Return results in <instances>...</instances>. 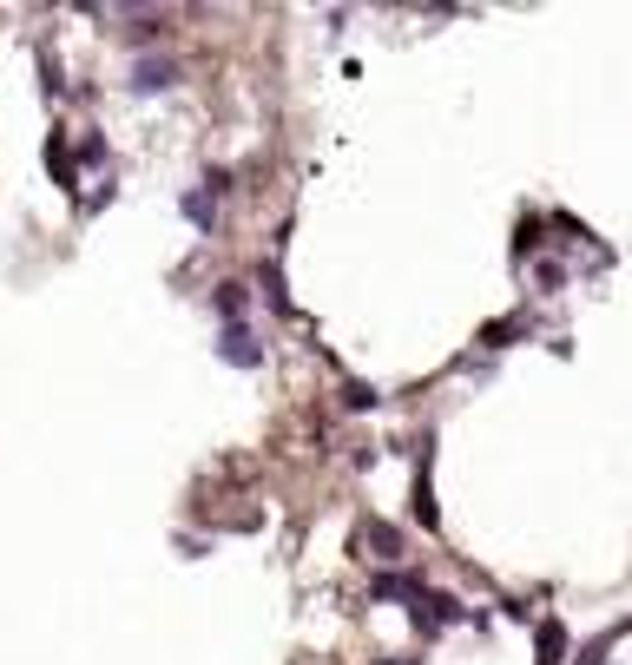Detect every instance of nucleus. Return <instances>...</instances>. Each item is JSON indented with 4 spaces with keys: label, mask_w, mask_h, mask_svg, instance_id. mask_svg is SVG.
I'll list each match as a JSON object with an SVG mask.
<instances>
[{
    "label": "nucleus",
    "mask_w": 632,
    "mask_h": 665,
    "mask_svg": "<svg viewBox=\"0 0 632 665\" xmlns=\"http://www.w3.org/2000/svg\"><path fill=\"white\" fill-rule=\"evenodd\" d=\"M47 172L60 178L66 191H73V159H66V139H60V132H53V139H47Z\"/></svg>",
    "instance_id": "8"
},
{
    "label": "nucleus",
    "mask_w": 632,
    "mask_h": 665,
    "mask_svg": "<svg viewBox=\"0 0 632 665\" xmlns=\"http://www.w3.org/2000/svg\"><path fill=\"white\" fill-rule=\"evenodd\" d=\"M363 547H376V560H395V554H402L395 527H382V521H369V527H363Z\"/></svg>",
    "instance_id": "7"
},
{
    "label": "nucleus",
    "mask_w": 632,
    "mask_h": 665,
    "mask_svg": "<svg viewBox=\"0 0 632 665\" xmlns=\"http://www.w3.org/2000/svg\"><path fill=\"white\" fill-rule=\"evenodd\" d=\"M172 80H178L172 60H139V66H132V93H165Z\"/></svg>",
    "instance_id": "2"
},
{
    "label": "nucleus",
    "mask_w": 632,
    "mask_h": 665,
    "mask_svg": "<svg viewBox=\"0 0 632 665\" xmlns=\"http://www.w3.org/2000/svg\"><path fill=\"white\" fill-rule=\"evenodd\" d=\"M185 218L198 224V231H211V218H218V205H211V191H185Z\"/></svg>",
    "instance_id": "9"
},
{
    "label": "nucleus",
    "mask_w": 632,
    "mask_h": 665,
    "mask_svg": "<svg viewBox=\"0 0 632 665\" xmlns=\"http://www.w3.org/2000/svg\"><path fill=\"white\" fill-rule=\"evenodd\" d=\"M369 593H376V600H415V593H422V580H415V573H376V586H369Z\"/></svg>",
    "instance_id": "5"
},
{
    "label": "nucleus",
    "mask_w": 632,
    "mask_h": 665,
    "mask_svg": "<svg viewBox=\"0 0 632 665\" xmlns=\"http://www.w3.org/2000/svg\"><path fill=\"white\" fill-rule=\"evenodd\" d=\"M343 402H349V409H376V389H363V382H349V389H343Z\"/></svg>",
    "instance_id": "11"
},
{
    "label": "nucleus",
    "mask_w": 632,
    "mask_h": 665,
    "mask_svg": "<svg viewBox=\"0 0 632 665\" xmlns=\"http://www.w3.org/2000/svg\"><path fill=\"white\" fill-rule=\"evenodd\" d=\"M422 619H428V626H455L461 606L448 600V593H415V626H422Z\"/></svg>",
    "instance_id": "3"
},
{
    "label": "nucleus",
    "mask_w": 632,
    "mask_h": 665,
    "mask_svg": "<svg viewBox=\"0 0 632 665\" xmlns=\"http://www.w3.org/2000/svg\"><path fill=\"white\" fill-rule=\"evenodd\" d=\"M560 646H567V633H560V619H547L540 626V665H560Z\"/></svg>",
    "instance_id": "10"
},
{
    "label": "nucleus",
    "mask_w": 632,
    "mask_h": 665,
    "mask_svg": "<svg viewBox=\"0 0 632 665\" xmlns=\"http://www.w3.org/2000/svg\"><path fill=\"white\" fill-rule=\"evenodd\" d=\"M415 514H422V527H435V488H428V442H422V468H415Z\"/></svg>",
    "instance_id": "6"
},
{
    "label": "nucleus",
    "mask_w": 632,
    "mask_h": 665,
    "mask_svg": "<svg viewBox=\"0 0 632 665\" xmlns=\"http://www.w3.org/2000/svg\"><path fill=\"white\" fill-rule=\"evenodd\" d=\"M218 356H224L231 369H257V363H264V349H257V336L244 330V323H224V336H218Z\"/></svg>",
    "instance_id": "1"
},
{
    "label": "nucleus",
    "mask_w": 632,
    "mask_h": 665,
    "mask_svg": "<svg viewBox=\"0 0 632 665\" xmlns=\"http://www.w3.org/2000/svg\"><path fill=\"white\" fill-rule=\"evenodd\" d=\"M395 665H415V659H395Z\"/></svg>",
    "instance_id": "13"
},
{
    "label": "nucleus",
    "mask_w": 632,
    "mask_h": 665,
    "mask_svg": "<svg viewBox=\"0 0 632 665\" xmlns=\"http://www.w3.org/2000/svg\"><path fill=\"white\" fill-rule=\"evenodd\" d=\"M534 244H540V224L527 218V224H521V238H514V257H527V251H534Z\"/></svg>",
    "instance_id": "12"
},
{
    "label": "nucleus",
    "mask_w": 632,
    "mask_h": 665,
    "mask_svg": "<svg viewBox=\"0 0 632 665\" xmlns=\"http://www.w3.org/2000/svg\"><path fill=\"white\" fill-rule=\"evenodd\" d=\"M244 303H251V290L237 284V277H231V284H218V290H211V310H218L224 323H244Z\"/></svg>",
    "instance_id": "4"
}]
</instances>
